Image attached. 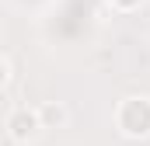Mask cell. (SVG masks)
I'll return each instance as SVG.
<instances>
[{
	"instance_id": "obj_1",
	"label": "cell",
	"mask_w": 150,
	"mask_h": 146,
	"mask_svg": "<svg viewBox=\"0 0 150 146\" xmlns=\"http://www.w3.org/2000/svg\"><path fill=\"white\" fill-rule=\"evenodd\" d=\"M115 132L122 139H150V98L129 94L115 105Z\"/></svg>"
},
{
	"instance_id": "obj_2",
	"label": "cell",
	"mask_w": 150,
	"mask_h": 146,
	"mask_svg": "<svg viewBox=\"0 0 150 146\" xmlns=\"http://www.w3.org/2000/svg\"><path fill=\"white\" fill-rule=\"evenodd\" d=\"M4 129H7L11 143H18V146L35 143L38 136L45 132V125H42V118H38V108H28V105H18V108H11V111H7V118H4Z\"/></svg>"
},
{
	"instance_id": "obj_3",
	"label": "cell",
	"mask_w": 150,
	"mask_h": 146,
	"mask_svg": "<svg viewBox=\"0 0 150 146\" xmlns=\"http://www.w3.org/2000/svg\"><path fill=\"white\" fill-rule=\"evenodd\" d=\"M35 108H38V118H42L45 129H63V125L70 122V111H67L63 101H42Z\"/></svg>"
},
{
	"instance_id": "obj_4",
	"label": "cell",
	"mask_w": 150,
	"mask_h": 146,
	"mask_svg": "<svg viewBox=\"0 0 150 146\" xmlns=\"http://www.w3.org/2000/svg\"><path fill=\"white\" fill-rule=\"evenodd\" d=\"M11 84H14V59H11V52H4L0 56V87L11 91Z\"/></svg>"
},
{
	"instance_id": "obj_5",
	"label": "cell",
	"mask_w": 150,
	"mask_h": 146,
	"mask_svg": "<svg viewBox=\"0 0 150 146\" xmlns=\"http://www.w3.org/2000/svg\"><path fill=\"white\" fill-rule=\"evenodd\" d=\"M105 4L112 7L115 14H133V11H140V7H143L147 0H105Z\"/></svg>"
}]
</instances>
